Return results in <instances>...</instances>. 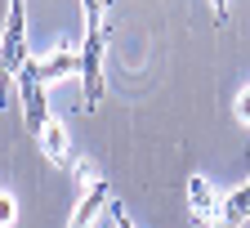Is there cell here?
Wrapping results in <instances>:
<instances>
[{"mask_svg":"<svg viewBox=\"0 0 250 228\" xmlns=\"http://www.w3.org/2000/svg\"><path fill=\"white\" fill-rule=\"evenodd\" d=\"M85 45H81V103H103V54H107V5L85 0Z\"/></svg>","mask_w":250,"mask_h":228,"instance_id":"6da1fadb","label":"cell"},{"mask_svg":"<svg viewBox=\"0 0 250 228\" xmlns=\"http://www.w3.org/2000/svg\"><path fill=\"white\" fill-rule=\"evenodd\" d=\"M27 5H9V18H5V41H0V63L9 68V76H18L27 68Z\"/></svg>","mask_w":250,"mask_h":228,"instance_id":"7a4b0ae2","label":"cell"},{"mask_svg":"<svg viewBox=\"0 0 250 228\" xmlns=\"http://www.w3.org/2000/svg\"><path fill=\"white\" fill-rule=\"evenodd\" d=\"M27 63H31V58H27ZM18 103H22L27 130H31V135H41V130L49 125V103H45V85L36 81V72H31V68L18 72Z\"/></svg>","mask_w":250,"mask_h":228,"instance_id":"3957f363","label":"cell"},{"mask_svg":"<svg viewBox=\"0 0 250 228\" xmlns=\"http://www.w3.org/2000/svg\"><path fill=\"white\" fill-rule=\"evenodd\" d=\"M188 210H192V219H201L210 228H224V197H219L201 175L188 179Z\"/></svg>","mask_w":250,"mask_h":228,"instance_id":"277c9868","label":"cell"},{"mask_svg":"<svg viewBox=\"0 0 250 228\" xmlns=\"http://www.w3.org/2000/svg\"><path fill=\"white\" fill-rule=\"evenodd\" d=\"M27 68L36 72L41 85H45V81H62V76H76V72H81V54H76V49H58V54H49V58H31Z\"/></svg>","mask_w":250,"mask_h":228,"instance_id":"5b68a950","label":"cell"},{"mask_svg":"<svg viewBox=\"0 0 250 228\" xmlns=\"http://www.w3.org/2000/svg\"><path fill=\"white\" fill-rule=\"evenodd\" d=\"M41 148H45V157L54 161V166H62V170H67V166H76V161H72V143H67V125H62V121H54L49 116V125L41 130Z\"/></svg>","mask_w":250,"mask_h":228,"instance_id":"8992f818","label":"cell"},{"mask_svg":"<svg viewBox=\"0 0 250 228\" xmlns=\"http://www.w3.org/2000/svg\"><path fill=\"white\" fill-rule=\"evenodd\" d=\"M103 206H112V188H107V179H99L85 197H81V206L72 210V228H94V219H99V210Z\"/></svg>","mask_w":250,"mask_h":228,"instance_id":"52a82bcc","label":"cell"},{"mask_svg":"<svg viewBox=\"0 0 250 228\" xmlns=\"http://www.w3.org/2000/svg\"><path fill=\"white\" fill-rule=\"evenodd\" d=\"M246 219H250V179L224 197V228H241Z\"/></svg>","mask_w":250,"mask_h":228,"instance_id":"ba28073f","label":"cell"},{"mask_svg":"<svg viewBox=\"0 0 250 228\" xmlns=\"http://www.w3.org/2000/svg\"><path fill=\"white\" fill-rule=\"evenodd\" d=\"M107 215H112V228H134V219L125 215V206H121V202H112V206H107Z\"/></svg>","mask_w":250,"mask_h":228,"instance_id":"9c48e42d","label":"cell"},{"mask_svg":"<svg viewBox=\"0 0 250 228\" xmlns=\"http://www.w3.org/2000/svg\"><path fill=\"white\" fill-rule=\"evenodd\" d=\"M9 90H14V76H9L5 63H0V108H9Z\"/></svg>","mask_w":250,"mask_h":228,"instance_id":"30bf717a","label":"cell"},{"mask_svg":"<svg viewBox=\"0 0 250 228\" xmlns=\"http://www.w3.org/2000/svg\"><path fill=\"white\" fill-rule=\"evenodd\" d=\"M9 224H14V197L0 192V228H9Z\"/></svg>","mask_w":250,"mask_h":228,"instance_id":"8fae6325","label":"cell"},{"mask_svg":"<svg viewBox=\"0 0 250 228\" xmlns=\"http://www.w3.org/2000/svg\"><path fill=\"white\" fill-rule=\"evenodd\" d=\"M237 116H241V121L250 125V85H246V90L237 94Z\"/></svg>","mask_w":250,"mask_h":228,"instance_id":"7c38bea8","label":"cell"}]
</instances>
